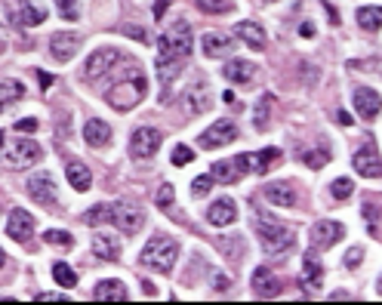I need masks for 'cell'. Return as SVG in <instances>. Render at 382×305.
<instances>
[{
  "label": "cell",
  "instance_id": "obj_1",
  "mask_svg": "<svg viewBox=\"0 0 382 305\" xmlns=\"http://www.w3.org/2000/svg\"><path fill=\"white\" fill-rule=\"evenodd\" d=\"M191 46H194V37H191V25L185 19L173 22L161 37H157V81H161V102H170L173 96V81L182 75V62L191 56Z\"/></svg>",
  "mask_w": 382,
  "mask_h": 305
},
{
  "label": "cell",
  "instance_id": "obj_2",
  "mask_svg": "<svg viewBox=\"0 0 382 305\" xmlns=\"http://www.w3.org/2000/svg\"><path fill=\"white\" fill-rule=\"evenodd\" d=\"M256 231H259L262 250H265L268 256H274V259H284V256L293 253V247H296V231L290 228V225L281 222V219L265 216L262 210H256Z\"/></svg>",
  "mask_w": 382,
  "mask_h": 305
},
{
  "label": "cell",
  "instance_id": "obj_3",
  "mask_svg": "<svg viewBox=\"0 0 382 305\" xmlns=\"http://www.w3.org/2000/svg\"><path fill=\"white\" fill-rule=\"evenodd\" d=\"M145 92H148V81H145L142 68L130 65L127 77H121L117 83H111V87H108V92H105V102H108L114 111H130V108H136V105L142 102Z\"/></svg>",
  "mask_w": 382,
  "mask_h": 305
},
{
  "label": "cell",
  "instance_id": "obj_4",
  "mask_svg": "<svg viewBox=\"0 0 382 305\" xmlns=\"http://www.w3.org/2000/svg\"><path fill=\"white\" fill-rule=\"evenodd\" d=\"M176 259H179V244L170 241V237H163V235H157L154 241L145 244V250L139 256V262L145 265V268L161 271V275H170Z\"/></svg>",
  "mask_w": 382,
  "mask_h": 305
},
{
  "label": "cell",
  "instance_id": "obj_5",
  "mask_svg": "<svg viewBox=\"0 0 382 305\" xmlns=\"http://www.w3.org/2000/svg\"><path fill=\"white\" fill-rule=\"evenodd\" d=\"M41 157H43V148L37 142H31V139H16V142L3 145L6 170H28V167H34Z\"/></svg>",
  "mask_w": 382,
  "mask_h": 305
},
{
  "label": "cell",
  "instance_id": "obj_6",
  "mask_svg": "<svg viewBox=\"0 0 382 305\" xmlns=\"http://www.w3.org/2000/svg\"><path fill=\"white\" fill-rule=\"evenodd\" d=\"M111 222L121 228V235H127V237H133V235H139L142 231V225H145V213H142V207L136 201H117V204H111Z\"/></svg>",
  "mask_w": 382,
  "mask_h": 305
},
{
  "label": "cell",
  "instance_id": "obj_7",
  "mask_svg": "<svg viewBox=\"0 0 382 305\" xmlns=\"http://www.w3.org/2000/svg\"><path fill=\"white\" fill-rule=\"evenodd\" d=\"M121 62H123V52L114 50V46L96 50L93 56L87 59V65H83V77H87V81H99V77L111 75V71H114Z\"/></svg>",
  "mask_w": 382,
  "mask_h": 305
},
{
  "label": "cell",
  "instance_id": "obj_8",
  "mask_svg": "<svg viewBox=\"0 0 382 305\" xmlns=\"http://www.w3.org/2000/svg\"><path fill=\"white\" fill-rule=\"evenodd\" d=\"M161 142H163L161 130L139 127V130H133V136H130V155H133L136 161H151V157L157 155V148H161Z\"/></svg>",
  "mask_w": 382,
  "mask_h": 305
},
{
  "label": "cell",
  "instance_id": "obj_9",
  "mask_svg": "<svg viewBox=\"0 0 382 305\" xmlns=\"http://www.w3.org/2000/svg\"><path fill=\"white\" fill-rule=\"evenodd\" d=\"M281 161V148H262V151H253V155H238L234 157V167L243 173H256V176H265L274 164Z\"/></svg>",
  "mask_w": 382,
  "mask_h": 305
},
{
  "label": "cell",
  "instance_id": "obj_10",
  "mask_svg": "<svg viewBox=\"0 0 382 305\" xmlns=\"http://www.w3.org/2000/svg\"><path fill=\"white\" fill-rule=\"evenodd\" d=\"M10 19L22 28H37L47 19V10L37 6L34 0H10Z\"/></svg>",
  "mask_w": 382,
  "mask_h": 305
},
{
  "label": "cell",
  "instance_id": "obj_11",
  "mask_svg": "<svg viewBox=\"0 0 382 305\" xmlns=\"http://www.w3.org/2000/svg\"><path fill=\"white\" fill-rule=\"evenodd\" d=\"M238 139V127H234L232 121H216L213 127H207L201 132V148H207V151H213V148H219V145H228V142H234Z\"/></svg>",
  "mask_w": 382,
  "mask_h": 305
},
{
  "label": "cell",
  "instance_id": "obj_12",
  "mask_svg": "<svg viewBox=\"0 0 382 305\" xmlns=\"http://www.w3.org/2000/svg\"><path fill=\"white\" fill-rule=\"evenodd\" d=\"M28 195L34 197L37 204H43V207H50V204H56V179L47 170H37V173L28 176Z\"/></svg>",
  "mask_w": 382,
  "mask_h": 305
},
{
  "label": "cell",
  "instance_id": "obj_13",
  "mask_svg": "<svg viewBox=\"0 0 382 305\" xmlns=\"http://www.w3.org/2000/svg\"><path fill=\"white\" fill-rule=\"evenodd\" d=\"M352 167H354V173L364 179H382V157L373 145H364L361 151H354Z\"/></svg>",
  "mask_w": 382,
  "mask_h": 305
},
{
  "label": "cell",
  "instance_id": "obj_14",
  "mask_svg": "<svg viewBox=\"0 0 382 305\" xmlns=\"http://www.w3.org/2000/svg\"><path fill=\"white\" fill-rule=\"evenodd\" d=\"M6 235H10L12 241H19V244H28L31 235H34V216H31L28 210L16 207L10 213V219H6Z\"/></svg>",
  "mask_w": 382,
  "mask_h": 305
},
{
  "label": "cell",
  "instance_id": "obj_15",
  "mask_svg": "<svg viewBox=\"0 0 382 305\" xmlns=\"http://www.w3.org/2000/svg\"><path fill=\"white\" fill-rule=\"evenodd\" d=\"M342 237H345V225H342V222H333V219H321V222L312 225V244H314V247L330 250L336 241H342Z\"/></svg>",
  "mask_w": 382,
  "mask_h": 305
},
{
  "label": "cell",
  "instance_id": "obj_16",
  "mask_svg": "<svg viewBox=\"0 0 382 305\" xmlns=\"http://www.w3.org/2000/svg\"><path fill=\"white\" fill-rule=\"evenodd\" d=\"M352 102H354V111H358L364 121H376L379 111H382V96H379L376 90H370V87L354 90Z\"/></svg>",
  "mask_w": 382,
  "mask_h": 305
},
{
  "label": "cell",
  "instance_id": "obj_17",
  "mask_svg": "<svg viewBox=\"0 0 382 305\" xmlns=\"http://www.w3.org/2000/svg\"><path fill=\"white\" fill-rule=\"evenodd\" d=\"M77 50H81V37H77L74 31H59V35L50 37V56L56 59V62H68V59H74Z\"/></svg>",
  "mask_w": 382,
  "mask_h": 305
},
{
  "label": "cell",
  "instance_id": "obj_18",
  "mask_svg": "<svg viewBox=\"0 0 382 305\" xmlns=\"http://www.w3.org/2000/svg\"><path fill=\"white\" fill-rule=\"evenodd\" d=\"M201 50L207 59H225L234 52V43L228 35H222V31H207V35L201 37Z\"/></svg>",
  "mask_w": 382,
  "mask_h": 305
},
{
  "label": "cell",
  "instance_id": "obj_19",
  "mask_svg": "<svg viewBox=\"0 0 382 305\" xmlns=\"http://www.w3.org/2000/svg\"><path fill=\"white\" fill-rule=\"evenodd\" d=\"M234 219H238V207H234L232 197H219L216 204H210L207 222L213 225V228H225V225H232Z\"/></svg>",
  "mask_w": 382,
  "mask_h": 305
},
{
  "label": "cell",
  "instance_id": "obj_20",
  "mask_svg": "<svg viewBox=\"0 0 382 305\" xmlns=\"http://www.w3.org/2000/svg\"><path fill=\"white\" fill-rule=\"evenodd\" d=\"M250 287L256 290L259 296H278V290H281V284H278V277H274V271L268 268V265H259V268L250 275Z\"/></svg>",
  "mask_w": 382,
  "mask_h": 305
},
{
  "label": "cell",
  "instance_id": "obj_21",
  "mask_svg": "<svg viewBox=\"0 0 382 305\" xmlns=\"http://www.w3.org/2000/svg\"><path fill=\"white\" fill-rule=\"evenodd\" d=\"M262 195H265V201L272 204V207H284V210L296 207V191L290 188L287 182H272V185H265V188H262Z\"/></svg>",
  "mask_w": 382,
  "mask_h": 305
},
{
  "label": "cell",
  "instance_id": "obj_22",
  "mask_svg": "<svg viewBox=\"0 0 382 305\" xmlns=\"http://www.w3.org/2000/svg\"><path fill=\"white\" fill-rule=\"evenodd\" d=\"M210 111V90L207 83H191L185 92V115H203Z\"/></svg>",
  "mask_w": 382,
  "mask_h": 305
},
{
  "label": "cell",
  "instance_id": "obj_23",
  "mask_svg": "<svg viewBox=\"0 0 382 305\" xmlns=\"http://www.w3.org/2000/svg\"><path fill=\"white\" fill-rule=\"evenodd\" d=\"M222 75H225V81H232V83H250L256 77V65L247 62V59H232V62H225Z\"/></svg>",
  "mask_w": 382,
  "mask_h": 305
},
{
  "label": "cell",
  "instance_id": "obj_24",
  "mask_svg": "<svg viewBox=\"0 0 382 305\" xmlns=\"http://www.w3.org/2000/svg\"><path fill=\"white\" fill-rule=\"evenodd\" d=\"M65 176H68V182L74 191H90V185H93V173H90V167L83 161L65 164Z\"/></svg>",
  "mask_w": 382,
  "mask_h": 305
},
{
  "label": "cell",
  "instance_id": "obj_25",
  "mask_svg": "<svg viewBox=\"0 0 382 305\" xmlns=\"http://www.w3.org/2000/svg\"><path fill=\"white\" fill-rule=\"evenodd\" d=\"M234 35H238L247 46H253V50H265L268 46L265 31H262V25H256V22H238L234 25Z\"/></svg>",
  "mask_w": 382,
  "mask_h": 305
},
{
  "label": "cell",
  "instance_id": "obj_26",
  "mask_svg": "<svg viewBox=\"0 0 382 305\" xmlns=\"http://www.w3.org/2000/svg\"><path fill=\"white\" fill-rule=\"evenodd\" d=\"M93 253L105 262H117L121 259V241H117L114 235H96L93 237Z\"/></svg>",
  "mask_w": 382,
  "mask_h": 305
},
{
  "label": "cell",
  "instance_id": "obj_27",
  "mask_svg": "<svg viewBox=\"0 0 382 305\" xmlns=\"http://www.w3.org/2000/svg\"><path fill=\"white\" fill-rule=\"evenodd\" d=\"M93 299H102V302H127L130 293L121 281H99L96 290H93Z\"/></svg>",
  "mask_w": 382,
  "mask_h": 305
},
{
  "label": "cell",
  "instance_id": "obj_28",
  "mask_svg": "<svg viewBox=\"0 0 382 305\" xmlns=\"http://www.w3.org/2000/svg\"><path fill=\"white\" fill-rule=\"evenodd\" d=\"M83 142L87 145H93V148H102V145H108L111 142V127L105 121H87L83 124Z\"/></svg>",
  "mask_w": 382,
  "mask_h": 305
},
{
  "label": "cell",
  "instance_id": "obj_29",
  "mask_svg": "<svg viewBox=\"0 0 382 305\" xmlns=\"http://www.w3.org/2000/svg\"><path fill=\"white\" fill-rule=\"evenodd\" d=\"M299 161L305 164V167H312V170H321L324 164H330V148H327L324 142L305 145V148H299Z\"/></svg>",
  "mask_w": 382,
  "mask_h": 305
},
{
  "label": "cell",
  "instance_id": "obj_30",
  "mask_svg": "<svg viewBox=\"0 0 382 305\" xmlns=\"http://www.w3.org/2000/svg\"><path fill=\"white\" fill-rule=\"evenodd\" d=\"M321 281H324V265H318L312 253H305V259H302V287L318 290Z\"/></svg>",
  "mask_w": 382,
  "mask_h": 305
},
{
  "label": "cell",
  "instance_id": "obj_31",
  "mask_svg": "<svg viewBox=\"0 0 382 305\" xmlns=\"http://www.w3.org/2000/svg\"><path fill=\"white\" fill-rule=\"evenodd\" d=\"M272 105H274V96L272 92H262L259 102H256V111H253V124L259 132H265L268 124H272Z\"/></svg>",
  "mask_w": 382,
  "mask_h": 305
},
{
  "label": "cell",
  "instance_id": "obj_32",
  "mask_svg": "<svg viewBox=\"0 0 382 305\" xmlns=\"http://www.w3.org/2000/svg\"><path fill=\"white\" fill-rule=\"evenodd\" d=\"M22 96H25L22 81H16V77H3V81H0V108H10V105L19 102Z\"/></svg>",
  "mask_w": 382,
  "mask_h": 305
},
{
  "label": "cell",
  "instance_id": "obj_33",
  "mask_svg": "<svg viewBox=\"0 0 382 305\" xmlns=\"http://www.w3.org/2000/svg\"><path fill=\"white\" fill-rule=\"evenodd\" d=\"M210 176H213V182L234 185L241 179V170L234 167V161H216L213 167H210Z\"/></svg>",
  "mask_w": 382,
  "mask_h": 305
},
{
  "label": "cell",
  "instance_id": "obj_34",
  "mask_svg": "<svg viewBox=\"0 0 382 305\" xmlns=\"http://www.w3.org/2000/svg\"><path fill=\"white\" fill-rule=\"evenodd\" d=\"M354 19H358V25L364 31H379L382 28V6H361V10L354 12Z\"/></svg>",
  "mask_w": 382,
  "mask_h": 305
},
{
  "label": "cell",
  "instance_id": "obj_35",
  "mask_svg": "<svg viewBox=\"0 0 382 305\" xmlns=\"http://www.w3.org/2000/svg\"><path fill=\"white\" fill-rule=\"evenodd\" d=\"M52 277H56L59 287H77V271L68 262H52Z\"/></svg>",
  "mask_w": 382,
  "mask_h": 305
},
{
  "label": "cell",
  "instance_id": "obj_36",
  "mask_svg": "<svg viewBox=\"0 0 382 305\" xmlns=\"http://www.w3.org/2000/svg\"><path fill=\"white\" fill-rule=\"evenodd\" d=\"M83 222H87L90 228L111 222V204H96V207H90L87 213H83Z\"/></svg>",
  "mask_w": 382,
  "mask_h": 305
},
{
  "label": "cell",
  "instance_id": "obj_37",
  "mask_svg": "<svg viewBox=\"0 0 382 305\" xmlns=\"http://www.w3.org/2000/svg\"><path fill=\"white\" fill-rule=\"evenodd\" d=\"M330 195H333V201H348V197L354 195V182L348 176L333 179V182H330Z\"/></svg>",
  "mask_w": 382,
  "mask_h": 305
},
{
  "label": "cell",
  "instance_id": "obj_38",
  "mask_svg": "<svg viewBox=\"0 0 382 305\" xmlns=\"http://www.w3.org/2000/svg\"><path fill=\"white\" fill-rule=\"evenodd\" d=\"M43 241H47L50 247H59V250H71V247H74V237H71L68 231H62V228H50L47 235H43Z\"/></svg>",
  "mask_w": 382,
  "mask_h": 305
},
{
  "label": "cell",
  "instance_id": "obj_39",
  "mask_svg": "<svg viewBox=\"0 0 382 305\" xmlns=\"http://www.w3.org/2000/svg\"><path fill=\"white\" fill-rule=\"evenodd\" d=\"M56 6H59V16H62L65 22H77V16H81L77 0H56Z\"/></svg>",
  "mask_w": 382,
  "mask_h": 305
},
{
  "label": "cell",
  "instance_id": "obj_40",
  "mask_svg": "<svg viewBox=\"0 0 382 305\" xmlns=\"http://www.w3.org/2000/svg\"><path fill=\"white\" fill-rule=\"evenodd\" d=\"M210 188H213V176H197L194 182H191V195L194 197H207Z\"/></svg>",
  "mask_w": 382,
  "mask_h": 305
},
{
  "label": "cell",
  "instance_id": "obj_41",
  "mask_svg": "<svg viewBox=\"0 0 382 305\" xmlns=\"http://www.w3.org/2000/svg\"><path fill=\"white\" fill-rule=\"evenodd\" d=\"M203 12H228L232 10V0H197Z\"/></svg>",
  "mask_w": 382,
  "mask_h": 305
},
{
  "label": "cell",
  "instance_id": "obj_42",
  "mask_svg": "<svg viewBox=\"0 0 382 305\" xmlns=\"http://www.w3.org/2000/svg\"><path fill=\"white\" fill-rule=\"evenodd\" d=\"M194 161V151L188 148V145H176L173 148V164L176 167H185V164H191Z\"/></svg>",
  "mask_w": 382,
  "mask_h": 305
},
{
  "label": "cell",
  "instance_id": "obj_43",
  "mask_svg": "<svg viewBox=\"0 0 382 305\" xmlns=\"http://www.w3.org/2000/svg\"><path fill=\"white\" fill-rule=\"evenodd\" d=\"M173 197H176L173 185H161V188H157V197H154V201H157V207H163V210H167L170 204H173Z\"/></svg>",
  "mask_w": 382,
  "mask_h": 305
},
{
  "label": "cell",
  "instance_id": "obj_44",
  "mask_svg": "<svg viewBox=\"0 0 382 305\" xmlns=\"http://www.w3.org/2000/svg\"><path fill=\"white\" fill-rule=\"evenodd\" d=\"M219 247H222V253H228L232 259H238V256H241V237H225Z\"/></svg>",
  "mask_w": 382,
  "mask_h": 305
},
{
  "label": "cell",
  "instance_id": "obj_45",
  "mask_svg": "<svg viewBox=\"0 0 382 305\" xmlns=\"http://www.w3.org/2000/svg\"><path fill=\"white\" fill-rule=\"evenodd\" d=\"M361 259H364V250H361V247H352V250L345 253V265H348V268H358Z\"/></svg>",
  "mask_w": 382,
  "mask_h": 305
},
{
  "label": "cell",
  "instance_id": "obj_46",
  "mask_svg": "<svg viewBox=\"0 0 382 305\" xmlns=\"http://www.w3.org/2000/svg\"><path fill=\"white\" fill-rule=\"evenodd\" d=\"M34 130H37V121H34V117H25V121L16 124V132H34Z\"/></svg>",
  "mask_w": 382,
  "mask_h": 305
},
{
  "label": "cell",
  "instance_id": "obj_47",
  "mask_svg": "<svg viewBox=\"0 0 382 305\" xmlns=\"http://www.w3.org/2000/svg\"><path fill=\"white\" fill-rule=\"evenodd\" d=\"M37 302H65L62 293H37Z\"/></svg>",
  "mask_w": 382,
  "mask_h": 305
},
{
  "label": "cell",
  "instance_id": "obj_48",
  "mask_svg": "<svg viewBox=\"0 0 382 305\" xmlns=\"http://www.w3.org/2000/svg\"><path fill=\"white\" fill-rule=\"evenodd\" d=\"M213 287H216V290H228V287H232V277H228V275H216Z\"/></svg>",
  "mask_w": 382,
  "mask_h": 305
},
{
  "label": "cell",
  "instance_id": "obj_49",
  "mask_svg": "<svg viewBox=\"0 0 382 305\" xmlns=\"http://www.w3.org/2000/svg\"><path fill=\"white\" fill-rule=\"evenodd\" d=\"M127 35L136 37V41H148V35H145L142 28H136V25H127Z\"/></svg>",
  "mask_w": 382,
  "mask_h": 305
},
{
  "label": "cell",
  "instance_id": "obj_50",
  "mask_svg": "<svg viewBox=\"0 0 382 305\" xmlns=\"http://www.w3.org/2000/svg\"><path fill=\"white\" fill-rule=\"evenodd\" d=\"M336 121H339L342 127H352V121H354V117H348V111H339V115H336Z\"/></svg>",
  "mask_w": 382,
  "mask_h": 305
},
{
  "label": "cell",
  "instance_id": "obj_51",
  "mask_svg": "<svg viewBox=\"0 0 382 305\" xmlns=\"http://www.w3.org/2000/svg\"><path fill=\"white\" fill-rule=\"evenodd\" d=\"M142 290H145V296H148V299H151V296H157V287H154V284H148V281L142 284Z\"/></svg>",
  "mask_w": 382,
  "mask_h": 305
},
{
  "label": "cell",
  "instance_id": "obj_52",
  "mask_svg": "<svg viewBox=\"0 0 382 305\" xmlns=\"http://www.w3.org/2000/svg\"><path fill=\"white\" fill-rule=\"evenodd\" d=\"M52 81H56V77H50V75H43V71H41V87H43V90H47Z\"/></svg>",
  "mask_w": 382,
  "mask_h": 305
},
{
  "label": "cell",
  "instance_id": "obj_53",
  "mask_svg": "<svg viewBox=\"0 0 382 305\" xmlns=\"http://www.w3.org/2000/svg\"><path fill=\"white\" fill-rule=\"evenodd\" d=\"M163 12H167V3H163V0H161V3H157V6H154V16H157V19H161V16H163Z\"/></svg>",
  "mask_w": 382,
  "mask_h": 305
},
{
  "label": "cell",
  "instance_id": "obj_54",
  "mask_svg": "<svg viewBox=\"0 0 382 305\" xmlns=\"http://www.w3.org/2000/svg\"><path fill=\"white\" fill-rule=\"evenodd\" d=\"M6 50V31H3V25H0V52Z\"/></svg>",
  "mask_w": 382,
  "mask_h": 305
},
{
  "label": "cell",
  "instance_id": "obj_55",
  "mask_svg": "<svg viewBox=\"0 0 382 305\" xmlns=\"http://www.w3.org/2000/svg\"><path fill=\"white\" fill-rule=\"evenodd\" d=\"M312 35H314V28L305 22V25H302V37H312Z\"/></svg>",
  "mask_w": 382,
  "mask_h": 305
},
{
  "label": "cell",
  "instance_id": "obj_56",
  "mask_svg": "<svg viewBox=\"0 0 382 305\" xmlns=\"http://www.w3.org/2000/svg\"><path fill=\"white\" fill-rule=\"evenodd\" d=\"M3 262H6V256H3V250H0V268H3Z\"/></svg>",
  "mask_w": 382,
  "mask_h": 305
},
{
  "label": "cell",
  "instance_id": "obj_57",
  "mask_svg": "<svg viewBox=\"0 0 382 305\" xmlns=\"http://www.w3.org/2000/svg\"><path fill=\"white\" fill-rule=\"evenodd\" d=\"M376 290H379V296H382V277H379V284H376Z\"/></svg>",
  "mask_w": 382,
  "mask_h": 305
},
{
  "label": "cell",
  "instance_id": "obj_58",
  "mask_svg": "<svg viewBox=\"0 0 382 305\" xmlns=\"http://www.w3.org/2000/svg\"><path fill=\"white\" fill-rule=\"evenodd\" d=\"M0 148H3V132H0Z\"/></svg>",
  "mask_w": 382,
  "mask_h": 305
}]
</instances>
